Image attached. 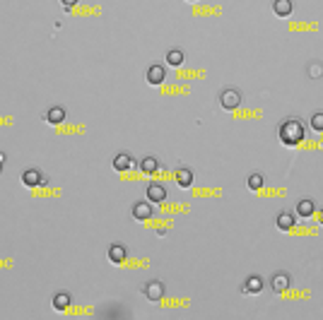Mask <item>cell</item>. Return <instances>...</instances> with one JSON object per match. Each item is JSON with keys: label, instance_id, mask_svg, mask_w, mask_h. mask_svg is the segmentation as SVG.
Wrapping results in <instances>:
<instances>
[{"label": "cell", "instance_id": "8", "mask_svg": "<svg viewBox=\"0 0 323 320\" xmlns=\"http://www.w3.org/2000/svg\"><path fill=\"white\" fill-rule=\"evenodd\" d=\"M133 217H135L138 221L150 219V217H152V205H150V200L135 202V205H133Z\"/></svg>", "mask_w": 323, "mask_h": 320}, {"label": "cell", "instance_id": "15", "mask_svg": "<svg viewBox=\"0 0 323 320\" xmlns=\"http://www.w3.org/2000/svg\"><path fill=\"white\" fill-rule=\"evenodd\" d=\"M273 10H275L277 17H289L292 10H295V3H292V0H275Z\"/></svg>", "mask_w": 323, "mask_h": 320}, {"label": "cell", "instance_id": "7", "mask_svg": "<svg viewBox=\"0 0 323 320\" xmlns=\"http://www.w3.org/2000/svg\"><path fill=\"white\" fill-rule=\"evenodd\" d=\"M106 255H109V263H113V265H121V263L126 260V255H128V250H126V246H123V243H111Z\"/></svg>", "mask_w": 323, "mask_h": 320}, {"label": "cell", "instance_id": "25", "mask_svg": "<svg viewBox=\"0 0 323 320\" xmlns=\"http://www.w3.org/2000/svg\"><path fill=\"white\" fill-rule=\"evenodd\" d=\"M0 171H3V162H0Z\"/></svg>", "mask_w": 323, "mask_h": 320}, {"label": "cell", "instance_id": "11", "mask_svg": "<svg viewBox=\"0 0 323 320\" xmlns=\"http://www.w3.org/2000/svg\"><path fill=\"white\" fill-rule=\"evenodd\" d=\"M133 156L130 154H126V152H119V154L113 156V169L116 171H128V169H133Z\"/></svg>", "mask_w": 323, "mask_h": 320}, {"label": "cell", "instance_id": "6", "mask_svg": "<svg viewBox=\"0 0 323 320\" xmlns=\"http://www.w3.org/2000/svg\"><path fill=\"white\" fill-rule=\"evenodd\" d=\"M241 292L244 294H260L263 292V277H260V274H249L246 282H244V286H241Z\"/></svg>", "mask_w": 323, "mask_h": 320}, {"label": "cell", "instance_id": "21", "mask_svg": "<svg viewBox=\"0 0 323 320\" xmlns=\"http://www.w3.org/2000/svg\"><path fill=\"white\" fill-rule=\"evenodd\" d=\"M263 183H266L263 174H251L249 178H246V185H249V190H260V188H263Z\"/></svg>", "mask_w": 323, "mask_h": 320}, {"label": "cell", "instance_id": "5", "mask_svg": "<svg viewBox=\"0 0 323 320\" xmlns=\"http://www.w3.org/2000/svg\"><path fill=\"white\" fill-rule=\"evenodd\" d=\"M145 77H148V82L150 84H162L164 82V77H166V70H164V65H159V63H155V65H150L148 68V73H145Z\"/></svg>", "mask_w": 323, "mask_h": 320}, {"label": "cell", "instance_id": "10", "mask_svg": "<svg viewBox=\"0 0 323 320\" xmlns=\"http://www.w3.org/2000/svg\"><path fill=\"white\" fill-rule=\"evenodd\" d=\"M289 274L287 272H275L273 274V279H270V286H273V292L275 294H280V292H285L287 286H289Z\"/></svg>", "mask_w": 323, "mask_h": 320}, {"label": "cell", "instance_id": "17", "mask_svg": "<svg viewBox=\"0 0 323 320\" xmlns=\"http://www.w3.org/2000/svg\"><path fill=\"white\" fill-rule=\"evenodd\" d=\"M22 183L27 185V188H34L41 183V171L39 169H27L24 174H22Z\"/></svg>", "mask_w": 323, "mask_h": 320}, {"label": "cell", "instance_id": "22", "mask_svg": "<svg viewBox=\"0 0 323 320\" xmlns=\"http://www.w3.org/2000/svg\"><path fill=\"white\" fill-rule=\"evenodd\" d=\"M309 125H311L316 133H323V111H318V113H314V116H311Z\"/></svg>", "mask_w": 323, "mask_h": 320}, {"label": "cell", "instance_id": "20", "mask_svg": "<svg viewBox=\"0 0 323 320\" xmlns=\"http://www.w3.org/2000/svg\"><path fill=\"white\" fill-rule=\"evenodd\" d=\"M140 169H142L145 174H155V171L159 169V162L155 159V156H145V159L140 162Z\"/></svg>", "mask_w": 323, "mask_h": 320}, {"label": "cell", "instance_id": "13", "mask_svg": "<svg viewBox=\"0 0 323 320\" xmlns=\"http://www.w3.org/2000/svg\"><path fill=\"white\" fill-rule=\"evenodd\" d=\"M186 60V53L181 48H169L166 51V65H171V68H181Z\"/></svg>", "mask_w": 323, "mask_h": 320}, {"label": "cell", "instance_id": "12", "mask_svg": "<svg viewBox=\"0 0 323 320\" xmlns=\"http://www.w3.org/2000/svg\"><path fill=\"white\" fill-rule=\"evenodd\" d=\"M275 224H277L280 231H289V229L297 224V219H295V214H292V212H280V214L275 217Z\"/></svg>", "mask_w": 323, "mask_h": 320}, {"label": "cell", "instance_id": "18", "mask_svg": "<svg viewBox=\"0 0 323 320\" xmlns=\"http://www.w3.org/2000/svg\"><path fill=\"white\" fill-rule=\"evenodd\" d=\"M70 301H73V299H70V294L68 292H58L53 296V308L55 311H65V308L70 306Z\"/></svg>", "mask_w": 323, "mask_h": 320}, {"label": "cell", "instance_id": "14", "mask_svg": "<svg viewBox=\"0 0 323 320\" xmlns=\"http://www.w3.org/2000/svg\"><path fill=\"white\" fill-rule=\"evenodd\" d=\"M44 118H46L51 125H61V123L65 120V109H63V106H51V109L46 111V116H44Z\"/></svg>", "mask_w": 323, "mask_h": 320}, {"label": "cell", "instance_id": "24", "mask_svg": "<svg viewBox=\"0 0 323 320\" xmlns=\"http://www.w3.org/2000/svg\"><path fill=\"white\" fill-rule=\"evenodd\" d=\"M318 224H323V207L318 210Z\"/></svg>", "mask_w": 323, "mask_h": 320}, {"label": "cell", "instance_id": "2", "mask_svg": "<svg viewBox=\"0 0 323 320\" xmlns=\"http://www.w3.org/2000/svg\"><path fill=\"white\" fill-rule=\"evenodd\" d=\"M220 106L224 111H237L241 106V91L234 89V87H227V89L220 91Z\"/></svg>", "mask_w": 323, "mask_h": 320}, {"label": "cell", "instance_id": "9", "mask_svg": "<svg viewBox=\"0 0 323 320\" xmlns=\"http://www.w3.org/2000/svg\"><path fill=\"white\" fill-rule=\"evenodd\" d=\"M148 200L150 202H164L166 200V188L162 183H150L148 185Z\"/></svg>", "mask_w": 323, "mask_h": 320}, {"label": "cell", "instance_id": "3", "mask_svg": "<svg viewBox=\"0 0 323 320\" xmlns=\"http://www.w3.org/2000/svg\"><path fill=\"white\" fill-rule=\"evenodd\" d=\"M142 294H145V299L152 303L162 301V296H164V282H159V279H152L142 286Z\"/></svg>", "mask_w": 323, "mask_h": 320}, {"label": "cell", "instance_id": "16", "mask_svg": "<svg viewBox=\"0 0 323 320\" xmlns=\"http://www.w3.org/2000/svg\"><path fill=\"white\" fill-rule=\"evenodd\" d=\"M176 183H179L181 188H191V183H193V171H191L188 166H181V169L176 171Z\"/></svg>", "mask_w": 323, "mask_h": 320}, {"label": "cell", "instance_id": "26", "mask_svg": "<svg viewBox=\"0 0 323 320\" xmlns=\"http://www.w3.org/2000/svg\"><path fill=\"white\" fill-rule=\"evenodd\" d=\"M188 3H195V0H188Z\"/></svg>", "mask_w": 323, "mask_h": 320}, {"label": "cell", "instance_id": "19", "mask_svg": "<svg viewBox=\"0 0 323 320\" xmlns=\"http://www.w3.org/2000/svg\"><path fill=\"white\" fill-rule=\"evenodd\" d=\"M306 73H309L311 80H321L323 77V63L321 60H311V63L306 65Z\"/></svg>", "mask_w": 323, "mask_h": 320}, {"label": "cell", "instance_id": "4", "mask_svg": "<svg viewBox=\"0 0 323 320\" xmlns=\"http://www.w3.org/2000/svg\"><path fill=\"white\" fill-rule=\"evenodd\" d=\"M314 214H316V202L311 198H302L297 202V217L299 219H311Z\"/></svg>", "mask_w": 323, "mask_h": 320}, {"label": "cell", "instance_id": "23", "mask_svg": "<svg viewBox=\"0 0 323 320\" xmlns=\"http://www.w3.org/2000/svg\"><path fill=\"white\" fill-rule=\"evenodd\" d=\"M58 3H61V5H63L65 10H70V8H75V5H77L80 0H58Z\"/></svg>", "mask_w": 323, "mask_h": 320}, {"label": "cell", "instance_id": "1", "mask_svg": "<svg viewBox=\"0 0 323 320\" xmlns=\"http://www.w3.org/2000/svg\"><path fill=\"white\" fill-rule=\"evenodd\" d=\"M277 137L287 147H295L304 140V123L299 118H287L277 125Z\"/></svg>", "mask_w": 323, "mask_h": 320}]
</instances>
